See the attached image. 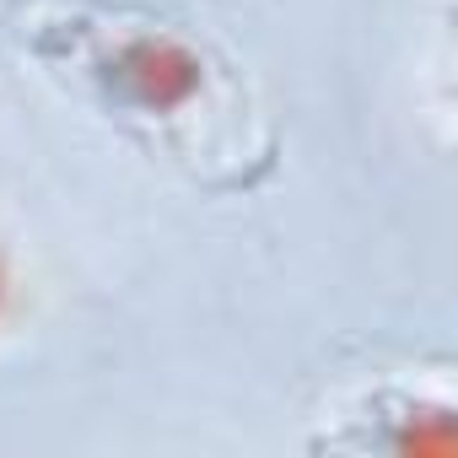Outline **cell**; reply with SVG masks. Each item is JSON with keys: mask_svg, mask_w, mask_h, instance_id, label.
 <instances>
[{"mask_svg": "<svg viewBox=\"0 0 458 458\" xmlns=\"http://www.w3.org/2000/svg\"><path fill=\"white\" fill-rule=\"evenodd\" d=\"M17 313V270H12V259L0 254V324H6Z\"/></svg>", "mask_w": 458, "mask_h": 458, "instance_id": "cell-2", "label": "cell"}, {"mask_svg": "<svg viewBox=\"0 0 458 458\" xmlns=\"http://www.w3.org/2000/svg\"><path fill=\"white\" fill-rule=\"evenodd\" d=\"M87 65L108 87V98L146 119H189V108H199L210 87L205 55L167 28H124L103 38Z\"/></svg>", "mask_w": 458, "mask_h": 458, "instance_id": "cell-1", "label": "cell"}]
</instances>
